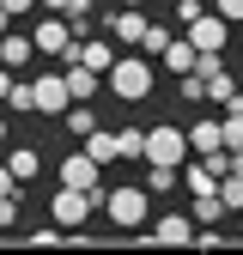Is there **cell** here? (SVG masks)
I'll list each match as a JSON object with an SVG mask.
<instances>
[{
    "label": "cell",
    "mask_w": 243,
    "mask_h": 255,
    "mask_svg": "<svg viewBox=\"0 0 243 255\" xmlns=\"http://www.w3.org/2000/svg\"><path fill=\"white\" fill-rule=\"evenodd\" d=\"M158 61H164L170 73H195V67H201V49H195L189 37H170V49H164Z\"/></svg>",
    "instance_id": "11"
},
{
    "label": "cell",
    "mask_w": 243,
    "mask_h": 255,
    "mask_svg": "<svg viewBox=\"0 0 243 255\" xmlns=\"http://www.w3.org/2000/svg\"><path fill=\"white\" fill-rule=\"evenodd\" d=\"M195 219H201V225H219V219H231V207L219 201V188H213V195H195Z\"/></svg>",
    "instance_id": "16"
},
{
    "label": "cell",
    "mask_w": 243,
    "mask_h": 255,
    "mask_svg": "<svg viewBox=\"0 0 243 255\" xmlns=\"http://www.w3.org/2000/svg\"><path fill=\"white\" fill-rule=\"evenodd\" d=\"M189 146H195L201 158H207V152H225V128H219V122H195V128H189Z\"/></svg>",
    "instance_id": "14"
},
{
    "label": "cell",
    "mask_w": 243,
    "mask_h": 255,
    "mask_svg": "<svg viewBox=\"0 0 243 255\" xmlns=\"http://www.w3.org/2000/svg\"><path fill=\"white\" fill-rule=\"evenodd\" d=\"M6 30H12V12H6V0H0V37H6Z\"/></svg>",
    "instance_id": "30"
},
{
    "label": "cell",
    "mask_w": 243,
    "mask_h": 255,
    "mask_svg": "<svg viewBox=\"0 0 243 255\" xmlns=\"http://www.w3.org/2000/svg\"><path fill=\"white\" fill-rule=\"evenodd\" d=\"M231 170H243V146H237V152H231Z\"/></svg>",
    "instance_id": "31"
},
{
    "label": "cell",
    "mask_w": 243,
    "mask_h": 255,
    "mask_svg": "<svg viewBox=\"0 0 243 255\" xmlns=\"http://www.w3.org/2000/svg\"><path fill=\"white\" fill-rule=\"evenodd\" d=\"M6 104H12V110H37V91H30V79L12 85V98H6Z\"/></svg>",
    "instance_id": "24"
},
{
    "label": "cell",
    "mask_w": 243,
    "mask_h": 255,
    "mask_svg": "<svg viewBox=\"0 0 243 255\" xmlns=\"http://www.w3.org/2000/svg\"><path fill=\"white\" fill-rule=\"evenodd\" d=\"M61 128H73V134L85 140V134H98V116H91L85 104H67V116H61Z\"/></svg>",
    "instance_id": "17"
},
{
    "label": "cell",
    "mask_w": 243,
    "mask_h": 255,
    "mask_svg": "<svg viewBox=\"0 0 243 255\" xmlns=\"http://www.w3.org/2000/svg\"><path fill=\"white\" fill-rule=\"evenodd\" d=\"M49 12H67V18H91V0H49Z\"/></svg>",
    "instance_id": "23"
},
{
    "label": "cell",
    "mask_w": 243,
    "mask_h": 255,
    "mask_svg": "<svg viewBox=\"0 0 243 255\" xmlns=\"http://www.w3.org/2000/svg\"><path fill=\"white\" fill-rule=\"evenodd\" d=\"M195 231H201V219H195V213H189V219H182V213H164L146 237H152V243H195Z\"/></svg>",
    "instance_id": "8"
},
{
    "label": "cell",
    "mask_w": 243,
    "mask_h": 255,
    "mask_svg": "<svg viewBox=\"0 0 243 255\" xmlns=\"http://www.w3.org/2000/svg\"><path fill=\"white\" fill-rule=\"evenodd\" d=\"M176 91H182L189 104H201V98H207V73H176Z\"/></svg>",
    "instance_id": "20"
},
{
    "label": "cell",
    "mask_w": 243,
    "mask_h": 255,
    "mask_svg": "<svg viewBox=\"0 0 243 255\" xmlns=\"http://www.w3.org/2000/svg\"><path fill=\"white\" fill-rule=\"evenodd\" d=\"M189 134L182 128H170V122H158V128H146V164H170V170H182L189 164Z\"/></svg>",
    "instance_id": "3"
},
{
    "label": "cell",
    "mask_w": 243,
    "mask_h": 255,
    "mask_svg": "<svg viewBox=\"0 0 243 255\" xmlns=\"http://www.w3.org/2000/svg\"><path fill=\"white\" fill-rule=\"evenodd\" d=\"M61 182H67V188H91V195H110V188H104V164L91 152H67V158H61Z\"/></svg>",
    "instance_id": "4"
},
{
    "label": "cell",
    "mask_w": 243,
    "mask_h": 255,
    "mask_svg": "<svg viewBox=\"0 0 243 255\" xmlns=\"http://www.w3.org/2000/svg\"><path fill=\"white\" fill-rule=\"evenodd\" d=\"M140 49H146V55H164V49H170V30H164V24H152V30H146V43H140Z\"/></svg>",
    "instance_id": "22"
},
{
    "label": "cell",
    "mask_w": 243,
    "mask_h": 255,
    "mask_svg": "<svg viewBox=\"0 0 243 255\" xmlns=\"http://www.w3.org/2000/svg\"><path fill=\"white\" fill-rule=\"evenodd\" d=\"M219 201H225L231 213H243V170H225V176H219Z\"/></svg>",
    "instance_id": "18"
},
{
    "label": "cell",
    "mask_w": 243,
    "mask_h": 255,
    "mask_svg": "<svg viewBox=\"0 0 243 255\" xmlns=\"http://www.w3.org/2000/svg\"><path fill=\"white\" fill-rule=\"evenodd\" d=\"M30 91H37V116H67V104H73V91H67V73H37L30 79Z\"/></svg>",
    "instance_id": "5"
},
{
    "label": "cell",
    "mask_w": 243,
    "mask_h": 255,
    "mask_svg": "<svg viewBox=\"0 0 243 255\" xmlns=\"http://www.w3.org/2000/svg\"><path fill=\"white\" fill-rule=\"evenodd\" d=\"M237 237H243V213H237Z\"/></svg>",
    "instance_id": "34"
},
{
    "label": "cell",
    "mask_w": 243,
    "mask_h": 255,
    "mask_svg": "<svg viewBox=\"0 0 243 255\" xmlns=\"http://www.w3.org/2000/svg\"><path fill=\"white\" fill-rule=\"evenodd\" d=\"M61 73H67V91H73V104H85L91 91H98V67H85V61H61Z\"/></svg>",
    "instance_id": "10"
},
{
    "label": "cell",
    "mask_w": 243,
    "mask_h": 255,
    "mask_svg": "<svg viewBox=\"0 0 243 255\" xmlns=\"http://www.w3.org/2000/svg\"><path fill=\"white\" fill-rule=\"evenodd\" d=\"M18 188H24V182L12 176V164H0V195H18Z\"/></svg>",
    "instance_id": "27"
},
{
    "label": "cell",
    "mask_w": 243,
    "mask_h": 255,
    "mask_svg": "<svg viewBox=\"0 0 243 255\" xmlns=\"http://www.w3.org/2000/svg\"><path fill=\"white\" fill-rule=\"evenodd\" d=\"M219 12H225L231 24H243V0H219Z\"/></svg>",
    "instance_id": "29"
},
{
    "label": "cell",
    "mask_w": 243,
    "mask_h": 255,
    "mask_svg": "<svg viewBox=\"0 0 243 255\" xmlns=\"http://www.w3.org/2000/svg\"><path fill=\"white\" fill-rule=\"evenodd\" d=\"M219 128H225V152H237V146H243V110H225Z\"/></svg>",
    "instance_id": "21"
},
{
    "label": "cell",
    "mask_w": 243,
    "mask_h": 255,
    "mask_svg": "<svg viewBox=\"0 0 243 255\" xmlns=\"http://www.w3.org/2000/svg\"><path fill=\"white\" fill-rule=\"evenodd\" d=\"M6 164H12V176L30 188V182L43 176V152H37V146H12V152H6Z\"/></svg>",
    "instance_id": "12"
},
{
    "label": "cell",
    "mask_w": 243,
    "mask_h": 255,
    "mask_svg": "<svg viewBox=\"0 0 243 255\" xmlns=\"http://www.w3.org/2000/svg\"><path fill=\"white\" fill-rule=\"evenodd\" d=\"M85 152L98 158V164H116V158H122V134H104V128H98V134H85Z\"/></svg>",
    "instance_id": "15"
},
{
    "label": "cell",
    "mask_w": 243,
    "mask_h": 255,
    "mask_svg": "<svg viewBox=\"0 0 243 255\" xmlns=\"http://www.w3.org/2000/svg\"><path fill=\"white\" fill-rule=\"evenodd\" d=\"M104 213H110V225L116 231H140L146 219H152V188L146 182H122L104 195Z\"/></svg>",
    "instance_id": "1"
},
{
    "label": "cell",
    "mask_w": 243,
    "mask_h": 255,
    "mask_svg": "<svg viewBox=\"0 0 243 255\" xmlns=\"http://www.w3.org/2000/svg\"><path fill=\"white\" fill-rule=\"evenodd\" d=\"M104 24H110V37H116V43H128V49H140V43H146V30H152V18H146L140 6H122V0H116V12H110Z\"/></svg>",
    "instance_id": "7"
},
{
    "label": "cell",
    "mask_w": 243,
    "mask_h": 255,
    "mask_svg": "<svg viewBox=\"0 0 243 255\" xmlns=\"http://www.w3.org/2000/svg\"><path fill=\"white\" fill-rule=\"evenodd\" d=\"M18 225V195H0V231Z\"/></svg>",
    "instance_id": "25"
},
{
    "label": "cell",
    "mask_w": 243,
    "mask_h": 255,
    "mask_svg": "<svg viewBox=\"0 0 243 255\" xmlns=\"http://www.w3.org/2000/svg\"><path fill=\"white\" fill-rule=\"evenodd\" d=\"M201 18V0H176V24H195Z\"/></svg>",
    "instance_id": "26"
},
{
    "label": "cell",
    "mask_w": 243,
    "mask_h": 255,
    "mask_svg": "<svg viewBox=\"0 0 243 255\" xmlns=\"http://www.w3.org/2000/svg\"><path fill=\"white\" fill-rule=\"evenodd\" d=\"M61 61H85V67H98V73H110L116 67V55H110V43H98V37H85L73 55H61Z\"/></svg>",
    "instance_id": "13"
},
{
    "label": "cell",
    "mask_w": 243,
    "mask_h": 255,
    "mask_svg": "<svg viewBox=\"0 0 243 255\" xmlns=\"http://www.w3.org/2000/svg\"><path fill=\"white\" fill-rule=\"evenodd\" d=\"M12 85H18V79H12V67H6V61H0V104L12 98Z\"/></svg>",
    "instance_id": "28"
},
{
    "label": "cell",
    "mask_w": 243,
    "mask_h": 255,
    "mask_svg": "<svg viewBox=\"0 0 243 255\" xmlns=\"http://www.w3.org/2000/svg\"><path fill=\"white\" fill-rule=\"evenodd\" d=\"M0 146H6V116H0Z\"/></svg>",
    "instance_id": "32"
},
{
    "label": "cell",
    "mask_w": 243,
    "mask_h": 255,
    "mask_svg": "<svg viewBox=\"0 0 243 255\" xmlns=\"http://www.w3.org/2000/svg\"><path fill=\"white\" fill-rule=\"evenodd\" d=\"M189 43H195L201 55H225V43H231V18H225V12H201V18L189 24Z\"/></svg>",
    "instance_id": "6"
},
{
    "label": "cell",
    "mask_w": 243,
    "mask_h": 255,
    "mask_svg": "<svg viewBox=\"0 0 243 255\" xmlns=\"http://www.w3.org/2000/svg\"><path fill=\"white\" fill-rule=\"evenodd\" d=\"M30 55H37V37H30V30H6V37H0V61H6V67H30Z\"/></svg>",
    "instance_id": "9"
},
{
    "label": "cell",
    "mask_w": 243,
    "mask_h": 255,
    "mask_svg": "<svg viewBox=\"0 0 243 255\" xmlns=\"http://www.w3.org/2000/svg\"><path fill=\"white\" fill-rule=\"evenodd\" d=\"M152 73H158V67H152L146 55H116V67H110V91H116L122 104H146V98H152Z\"/></svg>",
    "instance_id": "2"
},
{
    "label": "cell",
    "mask_w": 243,
    "mask_h": 255,
    "mask_svg": "<svg viewBox=\"0 0 243 255\" xmlns=\"http://www.w3.org/2000/svg\"><path fill=\"white\" fill-rule=\"evenodd\" d=\"M122 6H146V0H122Z\"/></svg>",
    "instance_id": "33"
},
{
    "label": "cell",
    "mask_w": 243,
    "mask_h": 255,
    "mask_svg": "<svg viewBox=\"0 0 243 255\" xmlns=\"http://www.w3.org/2000/svg\"><path fill=\"white\" fill-rule=\"evenodd\" d=\"M122 158H140L146 164V128H122Z\"/></svg>",
    "instance_id": "19"
}]
</instances>
